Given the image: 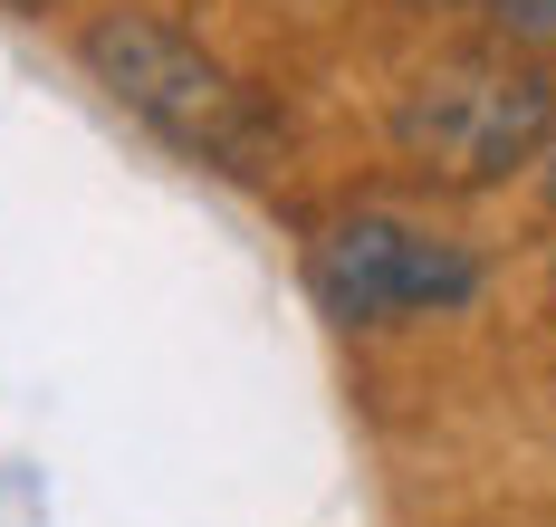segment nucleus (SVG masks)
<instances>
[{"instance_id": "7ed1b4c3", "label": "nucleus", "mask_w": 556, "mask_h": 527, "mask_svg": "<svg viewBox=\"0 0 556 527\" xmlns=\"http://www.w3.org/2000/svg\"><path fill=\"white\" fill-rule=\"evenodd\" d=\"M547 134H556V59L442 20V39L384 87L375 164L403 192L490 211L508 192L528 202V173H538Z\"/></svg>"}, {"instance_id": "f257e3e1", "label": "nucleus", "mask_w": 556, "mask_h": 527, "mask_svg": "<svg viewBox=\"0 0 556 527\" xmlns=\"http://www.w3.org/2000/svg\"><path fill=\"white\" fill-rule=\"evenodd\" d=\"M298 297L355 355H403L480 326L508 297V240L432 192L403 182H336L327 202L298 211Z\"/></svg>"}, {"instance_id": "423d86ee", "label": "nucleus", "mask_w": 556, "mask_h": 527, "mask_svg": "<svg viewBox=\"0 0 556 527\" xmlns=\"http://www.w3.org/2000/svg\"><path fill=\"white\" fill-rule=\"evenodd\" d=\"M528 211L556 221V134H547V154H538V173H528Z\"/></svg>"}, {"instance_id": "20e7f679", "label": "nucleus", "mask_w": 556, "mask_h": 527, "mask_svg": "<svg viewBox=\"0 0 556 527\" xmlns=\"http://www.w3.org/2000/svg\"><path fill=\"white\" fill-rule=\"evenodd\" d=\"M442 20H460V29H490V39H508V49H538V59H556V0H442Z\"/></svg>"}, {"instance_id": "f03ea898", "label": "nucleus", "mask_w": 556, "mask_h": 527, "mask_svg": "<svg viewBox=\"0 0 556 527\" xmlns=\"http://www.w3.org/2000/svg\"><path fill=\"white\" fill-rule=\"evenodd\" d=\"M77 67L144 144H164L182 173L230 182V192L288 182V154H298L288 97L260 67L230 59L202 20H182L164 0H106V10L77 20Z\"/></svg>"}, {"instance_id": "39448f33", "label": "nucleus", "mask_w": 556, "mask_h": 527, "mask_svg": "<svg viewBox=\"0 0 556 527\" xmlns=\"http://www.w3.org/2000/svg\"><path fill=\"white\" fill-rule=\"evenodd\" d=\"M528 288H538V317L556 326V221H538V249H528Z\"/></svg>"}]
</instances>
